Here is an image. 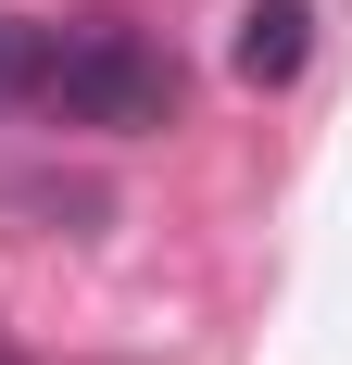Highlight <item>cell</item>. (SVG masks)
I'll use <instances>...</instances> for the list:
<instances>
[{"mask_svg": "<svg viewBox=\"0 0 352 365\" xmlns=\"http://www.w3.org/2000/svg\"><path fill=\"white\" fill-rule=\"evenodd\" d=\"M38 63H51V26L0 13V101H38Z\"/></svg>", "mask_w": 352, "mask_h": 365, "instance_id": "3", "label": "cell"}, {"mask_svg": "<svg viewBox=\"0 0 352 365\" xmlns=\"http://www.w3.org/2000/svg\"><path fill=\"white\" fill-rule=\"evenodd\" d=\"M38 101L63 113V126H88V139H151L176 113V63L151 38H126V26H76V38H51Z\"/></svg>", "mask_w": 352, "mask_h": 365, "instance_id": "1", "label": "cell"}, {"mask_svg": "<svg viewBox=\"0 0 352 365\" xmlns=\"http://www.w3.org/2000/svg\"><path fill=\"white\" fill-rule=\"evenodd\" d=\"M239 88H289L315 63V0H239V38H227Z\"/></svg>", "mask_w": 352, "mask_h": 365, "instance_id": "2", "label": "cell"}]
</instances>
